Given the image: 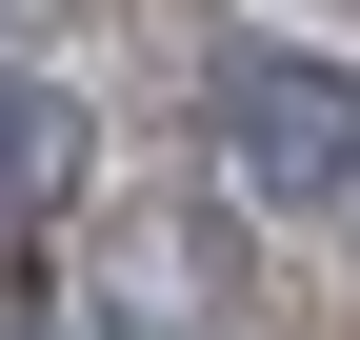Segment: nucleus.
<instances>
[{"mask_svg":"<svg viewBox=\"0 0 360 340\" xmlns=\"http://www.w3.org/2000/svg\"><path fill=\"white\" fill-rule=\"evenodd\" d=\"M101 200V100L60 60H0V301L60 261V221Z\"/></svg>","mask_w":360,"mask_h":340,"instance_id":"obj_2","label":"nucleus"},{"mask_svg":"<svg viewBox=\"0 0 360 340\" xmlns=\"http://www.w3.org/2000/svg\"><path fill=\"white\" fill-rule=\"evenodd\" d=\"M0 60H20V0H0Z\"/></svg>","mask_w":360,"mask_h":340,"instance_id":"obj_3","label":"nucleus"},{"mask_svg":"<svg viewBox=\"0 0 360 340\" xmlns=\"http://www.w3.org/2000/svg\"><path fill=\"white\" fill-rule=\"evenodd\" d=\"M200 140H220L240 200L321 221V200H360V80L321 60V40H220L200 60Z\"/></svg>","mask_w":360,"mask_h":340,"instance_id":"obj_1","label":"nucleus"}]
</instances>
